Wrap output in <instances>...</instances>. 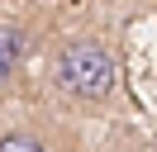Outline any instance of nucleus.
<instances>
[{
	"label": "nucleus",
	"mask_w": 157,
	"mask_h": 152,
	"mask_svg": "<svg viewBox=\"0 0 157 152\" xmlns=\"http://www.w3.org/2000/svg\"><path fill=\"white\" fill-rule=\"evenodd\" d=\"M114 81H119V62L109 52V43H100V38H71L52 62V86L71 100H86V104L109 100Z\"/></svg>",
	"instance_id": "1"
},
{
	"label": "nucleus",
	"mask_w": 157,
	"mask_h": 152,
	"mask_svg": "<svg viewBox=\"0 0 157 152\" xmlns=\"http://www.w3.org/2000/svg\"><path fill=\"white\" fill-rule=\"evenodd\" d=\"M24 48H29V38H24V28H19V24H0V86L19 71Z\"/></svg>",
	"instance_id": "2"
},
{
	"label": "nucleus",
	"mask_w": 157,
	"mask_h": 152,
	"mask_svg": "<svg viewBox=\"0 0 157 152\" xmlns=\"http://www.w3.org/2000/svg\"><path fill=\"white\" fill-rule=\"evenodd\" d=\"M0 152H48V142L33 138L29 128H14V133H5V138H0Z\"/></svg>",
	"instance_id": "3"
}]
</instances>
